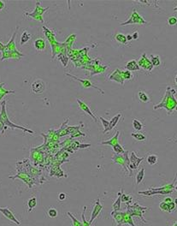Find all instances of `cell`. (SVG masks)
I'll return each instance as SVG.
<instances>
[{
  "mask_svg": "<svg viewBox=\"0 0 177 226\" xmlns=\"http://www.w3.org/2000/svg\"><path fill=\"white\" fill-rule=\"evenodd\" d=\"M1 107H2V111H1V113H0V118L3 122V123L4 124V126L6 127L7 129V126L10 127L11 129H22L23 130L24 132H27V133H29V134H32L33 135L34 132L31 129H26L22 126H19V125H16L15 123H13L8 118V115H7V112H6V102L5 100L2 102L1 104Z\"/></svg>",
  "mask_w": 177,
  "mask_h": 226,
  "instance_id": "cell-1",
  "label": "cell"
},
{
  "mask_svg": "<svg viewBox=\"0 0 177 226\" xmlns=\"http://www.w3.org/2000/svg\"><path fill=\"white\" fill-rule=\"evenodd\" d=\"M49 10V7H42L40 3V2H37L36 3V7L34 9V10L31 13H28V12H25L24 14L26 16H30L32 17L33 19L36 20V21H39L42 23H44V18H43V15L44 14L45 11H47Z\"/></svg>",
  "mask_w": 177,
  "mask_h": 226,
  "instance_id": "cell-2",
  "label": "cell"
},
{
  "mask_svg": "<svg viewBox=\"0 0 177 226\" xmlns=\"http://www.w3.org/2000/svg\"><path fill=\"white\" fill-rule=\"evenodd\" d=\"M147 22L140 15L138 14L135 9H133V13L131 14L130 17L124 22H121V26H126V25H130V24H146Z\"/></svg>",
  "mask_w": 177,
  "mask_h": 226,
  "instance_id": "cell-3",
  "label": "cell"
},
{
  "mask_svg": "<svg viewBox=\"0 0 177 226\" xmlns=\"http://www.w3.org/2000/svg\"><path fill=\"white\" fill-rule=\"evenodd\" d=\"M127 208H128V211L131 214V216H137V217L140 218L143 222H146L144 220L143 214H144V212H145L146 210H147V207H140V205L135 203L133 206L132 205H128Z\"/></svg>",
  "mask_w": 177,
  "mask_h": 226,
  "instance_id": "cell-4",
  "label": "cell"
},
{
  "mask_svg": "<svg viewBox=\"0 0 177 226\" xmlns=\"http://www.w3.org/2000/svg\"><path fill=\"white\" fill-rule=\"evenodd\" d=\"M30 88L34 94H41L46 89V85L42 79H36L32 82Z\"/></svg>",
  "mask_w": 177,
  "mask_h": 226,
  "instance_id": "cell-5",
  "label": "cell"
},
{
  "mask_svg": "<svg viewBox=\"0 0 177 226\" xmlns=\"http://www.w3.org/2000/svg\"><path fill=\"white\" fill-rule=\"evenodd\" d=\"M144 160V158H138L135 154L134 152H132L130 153V157H129V161H130V164H129V166H128V171L130 172L129 173V177L132 176L133 174V171L132 170H136L138 168V166H140V164L141 163V161Z\"/></svg>",
  "mask_w": 177,
  "mask_h": 226,
  "instance_id": "cell-6",
  "label": "cell"
},
{
  "mask_svg": "<svg viewBox=\"0 0 177 226\" xmlns=\"http://www.w3.org/2000/svg\"><path fill=\"white\" fill-rule=\"evenodd\" d=\"M66 75H69V76H70V77H72L73 79L74 80H76L77 81H79L81 84V86L83 87V88H95V89H97V90H99L102 94H103L104 92H103V91L101 90L99 88H98V87H96L94 84H92V81H90L89 80L87 79H81V78H77L76 76H74L73 75H70V74H69V73H66Z\"/></svg>",
  "mask_w": 177,
  "mask_h": 226,
  "instance_id": "cell-7",
  "label": "cell"
},
{
  "mask_svg": "<svg viewBox=\"0 0 177 226\" xmlns=\"http://www.w3.org/2000/svg\"><path fill=\"white\" fill-rule=\"evenodd\" d=\"M15 36H16V31L13 33V36L11 37V39H10V40L9 41V43H8L7 45H5L4 51H3V52H4V51H7V52H13V53H16V54H18V55H20V56H22V57H23L24 55H23L22 53L19 52V51L16 50V46H15Z\"/></svg>",
  "mask_w": 177,
  "mask_h": 226,
  "instance_id": "cell-8",
  "label": "cell"
},
{
  "mask_svg": "<svg viewBox=\"0 0 177 226\" xmlns=\"http://www.w3.org/2000/svg\"><path fill=\"white\" fill-rule=\"evenodd\" d=\"M146 55V53H143V54H142L141 58H140V60H139L138 64H139L140 68H142V69H144L145 70L151 71V70H153V66H152L151 61L149 60V58H148Z\"/></svg>",
  "mask_w": 177,
  "mask_h": 226,
  "instance_id": "cell-9",
  "label": "cell"
},
{
  "mask_svg": "<svg viewBox=\"0 0 177 226\" xmlns=\"http://www.w3.org/2000/svg\"><path fill=\"white\" fill-rule=\"evenodd\" d=\"M103 209V206L102 204L100 203V200L98 199L96 201H95V204H94V207H93V210H92V215H91V218L89 219V224L92 225V223L94 221V219L99 215V213L101 212Z\"/></svg>",
  "mask_w": 177,
  "mask_h": 226,
  "instance_id": "cell-10",
  "label": "cell"
},
{
  "mask_svg": "<svg viewBox=\"0 0 177 226\" xmlns=\"http://www.w3.org/2000/svg\"><path fill=\"white\" fill-rule=\"evenodd\" d=\"M0 212H1L6 218H8L9 220H10L11 222L15 223V225H20L21 223L16 219V218L14 216L13 212L10 211L8 207H0Z\"/></svg>",
  "mask_w": 177,
  "mask_h": 226,
  "instance_id": "cell-11",
  "label": "cell"
},
{
  "mask_svg": "<svg viewBox=\"0 0 177 226\" xmlns=\"http://www.w3.org/2000/svg\"><path fill=\"white\" fill-rule=\"evenodd\" d=\"M111 159H112V160H113V163L120 165V166L124 169V170H125L126 173L128 172V167L126 166V163H125V160H124V158H123V154H117V153H115V154L112 156Z\"/></svg>",
  "mask_w": 177,
  "mask_h": 226,
  "instance_id": "cell-12",
  "label": "cell"
},
{
  "mask_svg": "<svg viewBox=\"0 0 177 226\" xmlns=\"http://www.w3.org/2000/svg\"><path fill=\"white\" fill-rule=\"evenodd\" d=\"M109 79L110 80V81H117L118 83H120L121 85H124V79L122 78V76H121V70H119V69H117L111 75L109 76Z\"/></svg>",
  "mask_w": 177,
  "mask_h": 226,
  "instance_id": "cell-13",
  "label": "cell"
},
{
  "mask_svg": "<svg viewBox=\"0 0 177 226\" xmlns=\"http://www.w3.org/2000/svg\"><path fill=\"white\" fill-rule=\"evenodd\" d=\"M77 103H78V106H80V108H81L84 112H86L87 114H88L89 116H91L94 122H97V118H96V116L94 115V113L92 111V110H91L83 101H81L80 99H77Z\"/></svg>",
  "mask_w": 177,
  "mask_h": 226,
  "instance_id": "cell-14",
  "label": "cell"
},
{
  "mask_svg": "<svg viewBox=\"0 0 177 226\" xmlns=\"http://www.w3.org/2000/svg\"><path fill=\"white\" fill-rule=\"evenodd\" d=\"M125 69L128 71H131V72H133V71H139L140 70L139 64H138V62L136 60H130L128 61L126 65H125Z\"/></svg>",
  "mask_w": 177,
  "mask_h": 226,
  "instance_id": "cell-15",
  "label": "cell"
},
{
  "mask_svg": "<svg viewBox=\"0 0 177 226\" xmlns=\"http://www.w3.org/2000/svg\"><path fill=\"white\" fill-rule=\"evenodd\" d=\"M33 45H34V48L38 51H43L46 48V42H45V40H44V39L38 38V39L35 40V41L33 43Z\"/></svg>",
  "mask_w": 177,
  "mask_h": 226,
  "instance_id": "cell-16",
  "label": "cell"
},
{
  "mask_svg": "<svg viewBox=\"0 0 177 226\" xmlns=\"http://www.w3.org/2000/svg\"><path fill=\"white\" fill-rule=\"evenodd\" d=\"M114 39H115V40L117 42L118 44H120V45H125V46H126V45H129V42L128 41L126 35L123 34V33H117L115 35Z\"/></svg>",
  "mask_w": 177,
  "mask_h": 226,
  "instance_id": "cell-17",
  "label": "cell"
},
{
  "mask_svg": "<svg viewBox=\"0 0 177 226\" xmlns=\"http://www.w3.org/2000/svg\"><path fill=\"white\" fill-rule=\"evenodd\" d=\"M119 136H120V132H119V131H117V133L115 134V136H113L110 140H105V141H102L100 144H101V145H107V146L113 147V146H115L116 144L119 143V141H118V137H119Z\"/></svg>",
  "mask_w": 177,
  "mask_h": 226,
  "instance_id": "cell-18",
  "label": "cell"
},
{
  "mask_svg": "<svg viewBox=\"0 0 177 226\" xmlns=\"http://www.w3.org/2000/svg\"><path fill=\"white\" fill-rule=\"evenodd\" d=\"M32 38V34H30L29 33L27 30L23 31V33L21 35V39H20V45H24L27 44Z\"/></svg>",
  "mask_w": 177,
  "mask_h": 226,
  "instance_id": "cell-19",
  "label": "cell"
},
{
  "mask_svg": "<svg viewBox=\"0 0 177 226\" xmlns=\"http://www.w3.org/2000/svg\"><path fill=\"white\" fill-rule=\"evenodd\" d=\"M124 224H128L131 226H136L134 225L133 221V218H132V216L131 214L127 211L126 212H123V217H122V225Z\"/></svg>",
  "mask_w": 177,
  "mask_h": 226,
  "instance_id": "cell-20",
  "label": "cell"
},
{
  "mask_svg": "<svg viewBox=\"0 0 177 226\" xmlns=\"http://www.w3.org/2000/svg\"><path fill=\"white\" fill-rule=\"evenodd\" d=\"M111 216L114 218L115 221L117 223V226L122 225V217H123V212L113 211L112 212H111Z\"/></svg>",
  "mask_w": 177,
  "mask_h": 226,
  "instance_id": "cell-21",
  "label": "cell"
},
{
  "mask_svg": "<svg viewBox=\"0 0 177 226\" xmlns=\"http://www.w3.org/2000/svg\"><path fill=\"white\" fill-rule=\"evenodd\" d=\"M138 99L143 103H147V102H150V100H151L150 96L148 95L147 92L142 90L138 92Z\"/></svg>",
  "mask_w": 177,
  "mask_h": 226,
  "instance_id": "cell-22",
  "label": "cell"
},
{
  "mask_svg": "<svg viewBox=\"0 0 177 226\" xmlns=\"http://www.w3.org/2000/svg\"><path fill=\"white\" fill-rule=\"evenodd\" d=\"M121 118V113H118V114H117L116 116H114V117H113V118L110 121L109 131L112 130V129H114V128L117 126V124L118 123V122L120 121Z\"/></svg>",
  "mask_w": 177,
  "mask_h": 226,
  "instance_id": "cell-23",
  "label": "cell"
},
{
  "mask_svg": "<svg viewBox=\"0 0 177 226\" xmlns=\"http://www.w3.org/2000/svg\"><path fill=\"white\" fill-rule=\"evenodd\" d=\"M158 157L156 154H149L146 157V162L150 166H154L158 163Z\"/></svg>",
  "mask_w": 177,
  "mask_h": 226,
  "instance_id": "cell-24",
  "label": "cell"
},
{
  "mask_svg": "<svg viewBox=\"0 0 177 226\" xmlns=\"http://www.w3.org/2000/svg\"><path fill=\"white\" fill-rule=\"evenodd\" d=\"M132 125H133V128L134 129V130L136 131H140L143 129V124L142 122L140 120L136 119V118H133V121H132Z\"/></svg>",
  "mask_w": 177,
  "mask_h": 226,
  "instance_id": "cell-25",
  "label": "cell"
},
{
  "mask_svg": "<svg viewBox=\"0 0 177 226\" xmlns=\"http://www.w3.org/2000/svg\"><path fill=\"white\" fill-rule=\"evenodd\" d=\"M37 206V198L35 196L30 198L28 201V212H31L33 209Z\"/></svg>",
  "mask_w": 177,
  "mask_h": 226,
  "instance_id": "cell-26",
  "label": "cell"
},
{
  "mask_svg": "<svg viewBox=\"0 0 177 226\" xmlns=\"http://www.w3.org/2000/svg\"><path fill=\"white\" fill-rule=\"evenodd\" d=\"M144 177H145V169L142 168L136 175V177H135V181H136V184H140L141 183L142 181L144 180Z\"/></svg>",
  "mask_w": 177,
  "mask_h": 226,
  "instance_id": "cell-27",
  "label": "cell"
},
{
  "mask_svg": "<svg viewBox=\"0 0 177 226\" xmlns=\"http://www.w3.org/2000/svg\"><path fill=\"white\" fill-rule=\"evenodd\" d=\"M151 63L152 64V66L154 67H158L161 64V59L160 57L158 55H151Z\"/></svg>",
  "mask_w": 177,
  "mask_h": 226,
  "instance_id": "cell-28",
  "label": "cell"
},
{
  "mask_svg": "<svg viewBox=\"0 0 177 226\" xmlns=\"http://www.w3.org/2000/svg\"><path fill=\"white\" fill-rule=\"evenodd\" d=\"M121 191L118 194V197L117 199V200L113 203V211H119L120 209H121Z\"/></svg>",
  "mask_w": 177,
  "mask_h": 226,
  "instance_id": "cell-29",
  "label": "cell"
},
{
  "mask_svg": "<svg viewBox=\"0 0 177 226\" xmlns=\"http://www.w3.org/2000/svg\"><path fill=\"white\" fill-rule=\"evenodd\" d=\"M131 136H132V137H133L136 140H138V141H144V140H146V136H145L144 134L140 133V132L132 133Z\"/></svg>",
  "mask_w": 177,
  "mask_h": 226,
  "instance_id": "cell-30",
  "label": "cell"
},
{
  "mask_svg": "<svg viewBox=\"0 0 177 226\" xmlns=\"http://www.w3.org/2000/svg\"><path fill=\"white\" fill-rule=\"evenodd\" d=\"M121 76L124 79V81L125 80H131L133 78V72L125 70H121Z\"/></svg>",
  "mask_w": 177,
  "mask_h": 226,
  "instance_id": "cell-31",
  "label": "cell"
},
{
  "mask_svg": "<svg viewBox=\"0 0 177 226\" xmlns=\"http://www.w3.org/2000/svg\"><path fill=\"white\" fill-rule=\"evenodd\" d=\"M100 121H101V122H102V125L103 126V133L104 134H106V133H108L109 132V126H110V121L106 120V119H104L102 117H99V118Z\"/></svg>",
  "mask_w": 177,
  "mask_h": 226,
  "instance_id": "cell-32",
  "label": "cell"
},
{
  "mask_svg": "<svg viewBox=\"0 0 177 226\" xmlns=\"http://www.w3.org/2000/svg\"><path fill=\"white\" fill-rule=\"evenodd\" d=\"M121 202H125V203H127L128 205H129V203L132 201V197L130 195H128L123 194V192H122V190H121Z\"/></svg>",
  "mask_w": 177,
  "mask_h": 226,
  "instance_id": "cell-33",
  "label": "cell"
},
{
  "mask_svg": "<svg viewBox=\"0 0 177 226\" xmlns=\"http://www.w3.org/2000/svg\"><path fill=\"white\" fill-rule=\"evenodd\" d=\"M112 148H113V150H114V152H115L117 154H123V153L125 152V150L123 149V147H122L119 143L116 144L115 146H113Z\"/></svg>",
  "mask_w": 177,
  "mask_h": 226,
  "instance_id": "cell-34",
  "label": "cell"
},
{
  "mask_svg": "<svg viewBox=\"0 0 177 226\" xmlns=\"http://www.w3.org/2000/svg\"><path fill=\"white\" fill-rule=\"evenodd\" d=\"M47 214H48V216H49L51 218H57V217H58V211L57 209H55V208L51 207V208H50V209L48 210Z\"/></svg>",
  "mask_w": 177,
  "mask_h": 226,
  "instance_id": "cell-35",
  "label": "cell"
},
{
  "mask_svg": "<svg viewBox=\"0 0 177 226\" xmlns=\"http://www.w3.org/2000/svg\"><path fill=\"white\" fill-rule=\"evenodd\" d=\"M67 214H68V216L72 219V221H73V226H83V225H82L80 221H78L70 212H67Z\"/></svg>",
  "mask_w": 177,
  "mask_h": 226,
  "instance_id": "cell-36",
  "label": "cell"
},
{
  "mask_svg": "<svg viewBox=\"0 0 177 226\" xmlns=\"http://www.w3.org/2000/svg\"><path fill=\"white\" fill-rule=\"evenodd\" d=\"M167 22H168V24H169V26H176L177 24V17L176 16L172 15V16H170V17L168 18Z\"/></svg>",
  "mask_w": 177,
  "mask_h": 226,
  "instance_id": "cell-37",
  "label": "cell"
},
{
  "mask_svg": "<svg viewBox=\"0 0 177 226\" xmlns=\"http://www.w3.org/2000/svg\"><path fill=\"white\" fill-rule=\"evenodd\" d=\"M86 209H87V207H85V208H84V211L82 212V214H81V219H82V222H83V226H91V225L89 224V222H87V220H86V218H85V211H86Z\"/></svg>",
  "mask_w": 177,
  "mask_h": 226,
  "instance_id": "cell-38",
  "label": "cell"
},
{
  "mask_svg": "<svg viewBox=\"0 0 177 226\" xmlns=\"http://www.w3.org/2000/svg\"><path fill=\"white\" fill-rule=\"evenodd\" d=\"M159 207H160V209L163 211H168L169 212V206H168V204L167 203H165L164 201H162L161 202L160 204H159Z\"/></svg>",
  "mask_w": 177,
  "mask_h": 226,
  "instance_id": "cell-39",
  "label": "cell"
},
{
  "mask_svg": "<svg viewBox=\"0 0 177 226\" xmlns=\"http://www.w3.org/2000/svg\"><path fill=\"white\" fill-rule=\"evenodd\" d=\"M85 136V134H83V133H81L80 130H76V131H74V132H73L72 134H71V137L72 138H74V137H78V136Z\"/></svg>",
  "mask_w": 177,
  "mask_h": 226,
  "instance_id": "cell-40",
  "label": "cell"
},
{
  "mask_svg": "<svg viewBox=\"0 0 177 226\" xmlns=\"http://www.w3.org/2000/svg\"><path fill=\"white\" fill-rule=\"evenodd\" d=\"M66 199H67V195H66L65 193H61V194H59V195H58L59 201H63V200H65Z\"/></svg>",
  "mask_w": 177,
  "mask_h": 226,
  "instance_id": "cell-41",
  "label": "cell"
},
{
  "mask_svg": "<svg viewBox=\"0 0 177 226\" xmlns=\"http://www.w3.org/2000/svg\"><path fill=\"white\" fill-rule=\"evenodd\" d=\"M138 38H139V33H138L137 31H135L133 34H132V39H133V40H137Z\"/></svg>",
  "mask_w": 177,
  "mask_h": 226,
  "instance_id": "cell-42",
  "label": "cell"
},
{
  "mask_svg": "<svg viewBox=\"0 0 177 226\" xmlns=\"http://www.w3.org/2000/svg\"><path fill=\"white\" fill-rule=\"evenodd\" d=\"M4 8H5V3H4L3 1H1V0H0V11L3 10Z\"/></svg>",
  "mask_w": 177,
  "mask_h": 226,
  "instance_id": "cell-43",
  "label": "cell"
},
{
  "mask_svg": "<svg viewBox=\"0 0 177 226\" xmlns=\"http://www.w3.org/2000/svg\"><path fill=\"white\" fill-rule=\"evenodd\" d=\"M126 37H127V40H128V42H130L133 39H132V34H130V33H128L127 35H126Z\"/></svg>",
  "mask_w": 177,
  "mask_h": 226,
  "instance_id": "cell-44",
  "label": "cell"
},
{
  "mask_svg": "<svg viewBox=\"0 0 177 226\" xmlns=\"http://www.w3.org/2000/svg\"><path fill=\"white\" fill-rule=\"evenodd\" d=\"M164 202H165V203H167V204L171 203V202H172V199H171V198H169V197H168V198H166V199L164 200Z\"/></svg>",
  "mask_w": 177,
  "mask_h": 226,
  "instance_id": "cell-45",
  "label": "cell"
},
{
  "mask_svg": "<svg viewBox=\"0 0 177 226\" xmlns=\"http://www.w3.org/2000/svg\"><path fill=\"white\" fill-rule=\"evenodd\" d=\"M5 48V45H3L1 41H0V51H3Z\"/></svg>",
  "mask_w": 177,
  "mask_h": 226,
  "instance_id": "cell-46",
  "label": "cell"
},
{
  "mask_svg": "<svg viewBox=\"0 0 177 226\" xmlns=\"http://www.w3.org/2000/svg\"><path fill=\"white\" fill-rule=\"evenodd\" d=\"M175 83L177 85V74L176 75V77H175Z\"/></svg>",
  "mask_w": 177,
  "mask_h": 226,
  "instance_id": "cell-47",
  "label": "cell"
},
{
  "mask_svg": "<svg viewBox=\"0 0 177 226\" xmlns=\"http://www.w3.org/2000/svg\"><path fill=\"white\" fill-rule=\"evenodd\" d=\"M174 10H175V11H177V5L175 7V8H174Z\"/></svg>",
  "mask_w": 177,
  "mask_h": 226,
  "instance_id": "cell-48",
  "label": "cell"
},
{
  "mask_svg": "<svg viewBox=\"0 0 177 226\" xmlns=\"http://www.w3.org/2000/svg\"><path fill=\"white\" fill-rule=\"evenodd\" d=\"M173 226H177V221H176V224H175V225H173Z\"/></svg>",
  "mask_w": 177,
  "mask_h": 226,
  "instance_id": "cell-49",
  "label": "cell"
},
{
  "mask_svg": "<svg viewBox=\"0 0 177 226\" xmlns=\"http://www.w3.org/2000/svg\"><path fill=\"white\" fill-rule=\"evenodd\" d=\"M176 190H177V185H176Z\"/></svg>",
  "mask_w": 177,
  "mask_h": 226,
  "instance_id": "cell-50",
  "label": "cell"
},
{
  "mask_svg": "<svg viewBox=\"0 0 177 226\" xmlns=\"http://www.w3.org/2000/svg\"><path fill=\"white\" fill-rule=\"evenodd\" d=\"M176 142H177V140H176Z\"/></svg>",
  "mask_w": 177,
  "mask_h": 226,
  "instance_id": "cell-51",
  "label": "cell"
}]
</instances>
